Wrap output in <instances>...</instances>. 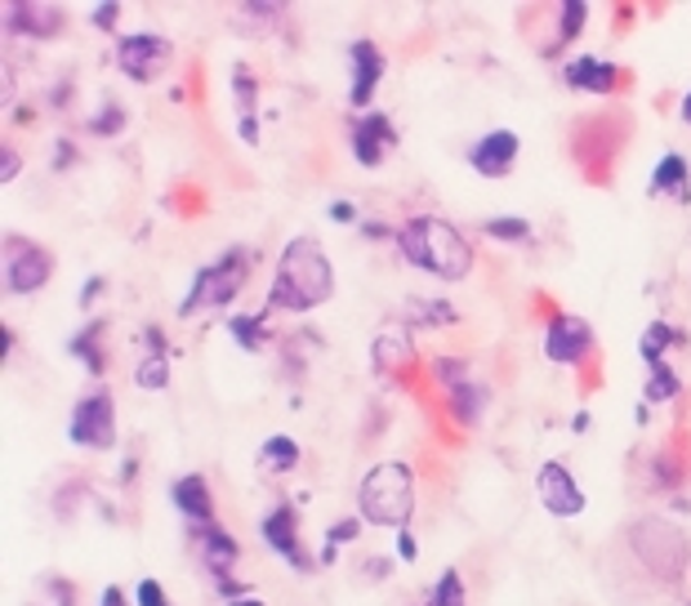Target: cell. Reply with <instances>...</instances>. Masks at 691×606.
I'll list each match as a JSON object with an SVG mask.
<instances>
[{
	"instance_id": "15",
	"label": "cell",
	"mask_w": 691,
	"mask_h": 606,
	"mask_svg": "<svg viewBox=\"0 0 691 606\" xmlns=\"http://www.w3.org/2000/svg\"><path fill=\"white\" fill-rule=\"evenodd\" d=\"M170 499H174V508L188 517V522H210V513H214V504H210V486H206V477L201 473H188V477H179L174 486H170Z\"/></svg>"
},
{
	"instance_id": "12",
	"label": "cell",
	"mask_w": 691,
	"mask_h": 606,
	"mask_svg": "<svg viewBox=\"0 0 691 606\" xmlns=\"http://www.w3.org/2000/svg\"><path fill=\"white\" fill-rule=\"evenodd\" d=\"M589 349H593V331H589V322H580V317H558V322L549 326V335H544V353H549V362H567V366H575Z\"/></svg>"
},
{
	"instance_id": "25",
	"label": "cell",
	"mask_w": 691,
	"mask_h": 606,
	"mask_svg": "<svg viewBox=\"0 0 691 606\" xmlns=\"http://www.w3.org/2000/svg\"><path fill=\"white\" fill-rule=\"evenodd\" d=\"M642 393H647V402H651V406H664V402H673V397H678V375L660 362V366H651V380H647V388H642Z\"/></svg>"
},
{
	"instance_id": "34",
	"label": "cell",
	"mask_w": 691,
	"mask_h": 606,
	"mask_svg": "<svg viewBox=\"0 0 691 606\" xmlns=\"http://www.w3.org/2000/svg\"><path fill=\"white\" fill-rule=\"evenodd\" d=\"M46 593L50 602H32V606H72V588L63 579H46Z\"/></svg>"
},
{
	"instance_id": "14",
	"label": "cell",
	"mask_w": 691,
	"mask_h": 606,
	"mask_svg": "<svg viewBox=\"0 0 691 606\" xmlns=\"http://www.w3.org/2000/svg\"><path fill=\"white\" fill-rule=\"evenodd\" d=\"M263 544L277 548L290 566L312 570V562L299 553V526H294V508H290V504H281V508H272V513L263 517Z\"/></svg>"
},
{
	"instance_id": "8",
	"label": "cell",
	"mask_w": 691,
	"mask_h": 606,
	"mask_svg": "<svg viewBox=\"0 0 691 606\" xmlns=\"http://www.w3.org/2000/svg\"><path fill=\"white\" fill-rule=\"evenodd\" d=\"M117 59H121V72L130 81H152L170 63V41L157 32H134V37H121Z\"/></svg>"
},
{
	"instance_id": "28",
	"label": "cell",
	"mask_w": 691,
	"mask_h": 606,
	"mask_svg": "<svg viewBox=\"0 0 691 606\" xmlns=\"http://www.w3.org/2000/svg\"><path fill=\"white\" fill-rule=\"evenodd\" d=\"M487 236H495V241H531V223L527 219H491Z\"/></svg>"
},
{
	"instance_id": "3",
	"label": "cell",
	"mask_w": 691,
	"mask_h": 606,
	"mask_svg": "<svg viewBox=\"0 0 691 606\" xmlns=\"http://www.w3.org/2000/svg\"><path fill=\"white\" fill-rule=\"evenodd\" d=\"M358 508L371 526H407L411 513H415V482H411V468L389 459V464H375L367 477H362V491H358Z\"/></svg>"
},
{
	"instance_id": "23",
	"label": "cell",
	"mask_w": 691,
	"mask_h": 606,
	"mask_svg": "<svg viewBox=\"0 0 691 606\" xmlns=\"http://www.w3.org/2000/svg\"><path fill=\"white\" fill-rule=\"evenodd\" d=\"M134 384H139L143 393L170 388V357H143V362L134 366Z\"/></svg>"
},
{
	"instance_id": "36",
	"label": "cell",
	"mask_w": 691,
	"mask_h": 606,
	"mask_svg": "<svg viewBox=\"0 0 691 606\" xmlns=\"http://www.w3.org/2000/svg\"><path fill=\"white\" fill-rule=\"evenodd\" d=\"M330 219H334V223H353V219H358V205H353V201H334V205H330Z\"/></svg>"
},
{
	"instance_id": "40",
	"label": "cell",
	"mask_w": 691,
	"mask_h": 606,
	"mask_svg": "<svg viewBox=\"0 0 691 606\" xmlns=\"http://www.w3.org/2000/svg\"><path fill=\"white\" fill-rule=\"evenodd\" d=\"M99 606H130V602H126V593H121L117 584H108V588H103V597H99Z\"/></svg>"
},
{
	"instance_id": "4",
	"label": "cell",
	"mask_w": 691,
	"mask_h": 606,
	"mask_svg": "<svg viewBox=\"0 0 691 606\" xmlns=\"http://www.w3.org/2000/svg\"><path fill=\"white\" fill-rule=\"evenodd\" d=\"M629 544H633L638 562H642L655 579L678 584V579L687 575V557H691V548H687V535H682L669 517H638L633 531H629Z\"/></svg>"
},
{
	"instance_id": "6",
	"label": "cell",
	"mask_w": 691,
	"mask_h": 606,
	"mask_svg": "<svg viewBox=\"0 0 691 606\" xmlns=\"http://www.w3.org/2000/svg\"><path fill=\"white\" fill-rule=\"evenodd\" d=\"M72 442L77 446H90V451H112L117 446V406H112V393H90L77 402L72 411V424H68Z\"/></svg>"
},
{
	"instance_id": "2",
	"label": "cell",
	"mask_w": 691,
	"mask_h": 606,
	"mask_svg": "<svg viewBox=\"0 0 691 606\" xmlns=\"http://www.w3.org/2000/svg\"><path fill=\"white\" fill-rule=\"evenodd\" d=\"M398 245H402L411 267H424V272H433L442 281H464L473 272L469 241L451 223H442V219H411L398 232Z\"/></svg>"
},
{
	"instance_id": "29",
	"label": "cell",
	"mask_w": 691,
	"mask_h": 606,
	"mask_svg": "<svg viewBox=\"0 0 691 606\" xmlns=\"http://www.w3.org/2000/svg\"><path fill=\"white\" fill-rule=\"evenodd\" d=\"M228 331H232V340H241L250 353H259L263 349V335H259V317H232L228 322Z\"/></svg>"
},
{
	"instance_id": "11",
	"label": "cell",
	"mask_w": 691,
	"mask_h": 606,
	"mask_svg": "<svg viewBox=\"0 0 691 606\" xmlns=\"http://www.w3.org/2000/svg\"><path fill=\"white\" fill-rule=\"evenodd\" d=\"M389 148H393V125H389L384 112H367L362 121H353V156H358V165L375 170L389 156Z\"/></svg>"
},
{
	"instance_id": "7",
	"label": "cell",
	"mask_w": 691,
	"mask_h": 606,
	"mask_svg": "<svg viewBox=\"0 0 691 606\" xmlns=\"http://www.w3.org/2000/svg\"><path fill=\"white\" fill-rule=\"evenodd\" d=\"M6 245H10L6 250V285L14 294H37L54 272L50 250H41L37 241H19V236H10Z\"/></svg>"
},
{
	"instance_id": "39",
	"label": "cell",
	"mask_w": 691,
	"mask_h": 606,
	"mask_svg": "<svg viewBox=\"0 0 691 606\" xmlns=\"http://www.w3.org/2000/svg\"><path fill=\"white\" fill-rule=\"evenodd\" d=\"M117 19H121V6H103V10H94V23H99V28H117Z\"/></svg>"
},
{
	"instance_id": "37",
	"label": "cell",
	"mask_w": 691,
	"mask_h": 606,
	"mask_svg": "<svg viewBox=\"0 0 691 606\" xmlns=\"http://www.w3.org/2000/svg\"><path fill=\"white\" fill-rule=\"evenodd\" d=\"M398 553H402V557H407V562H415V557H420V548H415V535H411V531H407V526H402V531H398Z\"/></svg>"
},
{
	"instance_id": "27",
	"label": "cell",
	"mask_w": 691,
	"mask_h": 606,
	"mask_svg": "<svg viewBox=\"0 0 691 606\" xmlns=\"http://www.w3.org/2000/svg\"><path fill=\"white\" fill-rule=\"evenodd\" d=\"M669 344H673V331H669V322H655V326L642 335V344H638V349H642L647 366H660V353H664Z\"/></svg>"
},
{
	"instance_id": "1",
	"label": "cell",
	"mask_w": 691,
	"mask_h": 606,
	"mask_svg": "<svg viewBox=\"0 0 691 606\" xmlns=\"http://www.w3.org/2000/svg\"><path fill=\"white\" fill-rule=\"evenodd\" d=\"M330 294H334V272H330V259L321 254V245L312 236L290 241L281 250L268 303L272 309H286V313H308L317 303H326Z\"/></svg>"
},
{
	"instance_id": "13",
	"label": "cell",
	"mask_w": 691,
	"mask_h": 606,
	"mask_svg": "<svg viewBox=\"0 0 691 606\" xmlns=\"http://www.w3.org/2000/svg\"><path fill=\"white\" fill-rule=\"evenodd\" d=\"M349 59H353V90H349V103H353V108H371L375 85L384 81V54H380L371 41H353Z\"/></svg>"
},
{
	"instance_id": "22",
	"label": "cell",
	"mask_w": 691,
	"mask_h": 606,
	"mask_svg": "<svg viewBox=\"0 0 691 606\" xmlns=\"http://www.w3.org/2000/svg\"><path fill=\"white\" fill-rule=\"evenodd\" d=\"M259 464H263L268 473H290V468L299 464V446H294L290 437H268L263 451H259Z\"/></svg>"
},
{
	"instance_id": "21",
	"label": "cell",
	"mask_w": 691,
	"mask_h": 606,
	"mask_svg": "<svg viewBox=\"0 0 691 606\" xmlns=\"http://www.w3.org/2000/svg\"><path fill=\"white\" fill-rule=\"evenodd\" d=\"M375 371H384V375H393V371H402L407 362H411V344H407V335H398V331H384L380 340H375Z\"/></svg>"
},
{
	"instance_id": "10",
	"label": "cell",
	"mask_w": 691,
	"mask_h": 606,
	"mask_svg": "<svg viewBox=\"0 0 691 606\" xmlns=\"http://www.w3.org/2000/svg\"><path fill=\"white\" fill-rule=\"evenodd\" d=\"M518 148H522V143H518L513 130H491L487 139L473 143L469 161H473L478 174H487V179H504V174L513 170V161H518Z\"/></svg>"
},
{
	"instance_id": "16",
	"label": "cell",
	"mask_w": 691,
	"mask_h": 606,
	"mask_svg": "<svg viewBox=\"0 0 691 606\" xmlns=\"http://www.w3.org/2000/svg\"><path fill=\"white\" fill-rule=\"evenodd\" d=\"M201 548H206V566H210L219 579H228V570H232V566H237V557H241L237 539H232L223 526L206 522V531H201Z\"/></svg>"
},
{
	"instance_id": "41",
	"label": "cell",
	"mask_w": 691,
	"mask_h": 606,
	"mask_svg": "<svg viewBox=\"0 0 691 606\" xmlns=\"http://www.w3.org/2000/svg\"><path fill=\"white\" fill-rule=\"evenodd\" d=\"M99 290H103V281H99V276H90V281H86V294H81V303H86V309L94 303V294H99Z\"/></svg>"
},
{
	"instance_id": "33",
	"label": "cell",
	"mask_w": 691,
	"mask_h": 606,
	"mask_svg": "<svg viewBox=\"0 0 691 606\" xmlns=\"http://www.w3.org/2000/svg\"><path fill=\"white\" fill-rule=\"evenodd\" d=\"M134 606H170V602H166V588H161L157 579H143V584L134 588Z\"/></svg>"
},
{
	"instance_id": "20",
	"label": "cell",
	"mask_w": 691,
	"mask_h": 606,
	"mask_svg": "<svg viewBox=\"0 0 691 606\" xmlns=\"http://www.w3.org/2000/svg\"><path fill=\"white\" fill-rule=\"evenodd\" d=\"M232 90H237V112H241V139L259 143V125H254V94H259V85H254V77L246 68H237Z\"/></svg>"
},
{
	"instance_id": "5",
	"label": "cell",
	"mask_w": 691,
	"mask_h": 606,
	"mask_svg": "<svg viewBox=\"0 0 691 606\" xmlns=\"http://www.w3.org/2000/svg\"><path fill=\"white\" fill-rule=\"evenodd\" d=\"M241 272H246L241 250H228L219 263L201 267V272H197V281H192V294L183 299L179 317H192L197 309H214V303H228V299L237 294V285H241Z\"/></svg>"
},
{
	"instance_id": "45",
	"label": "cell",
	"mask_w": 691,
	"mask_h": 606,
	"mask_svg": "<svg viewBox=\"0 0 691 606\" xmlns=\"http://www.w3.org/2000/svg\"><path fill=\"white\" fill-rule=\"evenodd\" d=\"M429 606H442V602H433V597H429Z\"/></svg>"
},
{
	"instance_id": "18",
	"label": "cell",
	"mask_w": 691,
	"mask_h": 606,
	"mask_svg": "<svg viewBox=\"0 0 691 606\" xmlns=\"http://www.w3.org/2000/svg\"><path fill=\"white\" fill-rule=\"evenodd\" d=\"M651 192H669L678 205H687L691 201V183H687V161L678 156V152H669L660 165H655V174H651Z\"/></svg>"
},
{
	"instance_id": "31",
	"label": "cell",
	"mask_w": 691,
	"mask_h": 606,
	"mask_svg": "<svg viewBox=\"0 0 691 606\" xmlns=\"http://www.w3.org/2000/svg\"><path fill=\"white\" fill-rule=\"evenodd\" d=\"M580 28H584V6H580V0H567V6H562V41H575L580 37Z\"/></svg>"
},
{
	"instance_id": "19",
	"label": "cell",
	"mask_w": 691,
	"mask_h": 606,
	"mask_svg": "<svg viewBox=\"0 0 691 606\" xmlns=\"http://www.w3.org/2000/svg\"><path fill=\"white\" fill-rule=\"evenodd\" d=\"M562 77H567V85L593 90V94H607V90L615 85V68H611V63H598V59H575Z\"/></svg>"
},
{
	"instance_id": "43",
	"label": "cell",
	"mask_w": 691,
	"mask_h": 606,
	"mask_svg": "<svg viewBox=\"0 0 691 606\" xmlns=\"http://www.w3.org/2000/svg\"><path fill=\"white\" fill-rule=\"evenodd\" d=\"M232 606H263L259 597H232Z\"/></svg>"
},
{
	"instance_id": "42",
	"label": "cell",
	"mask_w": 691,
	"mask_h": 606,
	"mask_svg": "<svg viewBox=\"0 0 691 606\" xmlns=\"http://www.w3.org/2000/svg\"><path fill=\"white\" fill-rule=\"evenodd\" d=\"M367 570H371V579H380V575H389V562H367Z\"/></svg>"
},
{
	"instance_id": "44",
	"label": "cell",
	"mask_w": 691,
	"mask_h": 606,
	"mask_svg": "<svg viewBox=\"0 0 691 606\" xmlns=\"http://www.w3.org/2000/svg\"><path fill=\"white\" fill-rule=\"evenodd\" d=\"M682 121L691 125V94H687V103H682Z\"/></svg>"
},
{
	"instance_id": "30",
	"label": "cell",
	"mask_w": 691,
	"mask_h": 606,
	"mask_svg": "<svg viewBox=\"0 0 691 606\" xmlns=\"http://www.w3.org/2000/svg\"><path fill=\"white\" fill-rule=\"evenodd\" d=\"M433 602H442V606H464V579H460L455 570H447V575L438 579V588H433Z\"/></svg>"
},
{
	"instance_id": "24",
	"label": "cell",
	"mask_w": 691,
	"mask_h": 606,
	"mask_svg": "<svg viewBox=\"0 0 691 606\" xmlns=\"http://www.w3.org/2000/svg\"><path fill=\"white\" fill-rule=\"evenodd\" d=\"M451 406H455V415H460L464 424H478V415H482V406H487V388H478V384H455V388H451Z\"/></svg>"
},
{
	"instance_id": "35",
	"label": "cell",
	"mask_w": 691,
	"mask_h": 606,
	"mask_svg": "<svg viewBox=\"0 0 691 606\" xmlns=\"http://www.w3.org/2000/svg\"><path fill=\"white\" fill-rule=\"evenodd\" d=\"M121 121H126V117H121V108H108L103 117H94V130H99V134H117V130H121Z\"/></svg>"
},
{
	"instance_id": "32",
	"label": "cell",
	"mask_w": 691,
	"mask_h": 606,
	"mask_svg": "<svg viewBox=\"0 0 691 606\" xmlns=\"http://www.w3.org/2000/svg\"><path fill=\"white\" fill-rule=\"evenodd\" d=\"M72 353H81V362H86V371L90 375H103V353L81 335V340H72Z\"/></svg>"
},
{
	"instance_id": "9",
	"label": "cell",
	"mask_w": 691,
	"mask_h": 606,
	"mask_svg": "<svg viewBox=\"0 0 691 606\" xmlns=\"http://www.w3.org/2000/svg\"><path fill=\"white\" fill-rule=\"evenodd\" d=\"M535 491H540V499H544V508L553 517H580L584 513V491L575 486V477L562 464H544Z\"/></svg>"
},
{
	"instance_id": "17",
	"label": "cell",
	"mask_w": 691,
	"mask_h": 606,
	"mask_svg": "<svg viewBox=\"0 0 691 606\" xmlns=\"http://www.w3.org/2000/svg\"><path fill=\"white\" fill-rule=\"evenodd\" d=\"M10 28H23L28 37H54L63 28V14L54 6H41V0H28V6L10 10Z\"/></svg>"
},
{
	"instance_id": "38",
	"label": "cell",
	"mask_w": 691,
	"mask_h": 606,
	"mask_svg": "<svg viewBox=\"0 0 691 606\" xmlns=\"http://www.w3.org/2000/svg\"><path fill=\"white\" fill-rule=\"evenodd\" d=\"M0 174H6V183L19 179V152L14 148H6V156H0Z\"/></svg>"
},
{
	"instance_id": "26",
	"label": "cell",
	"mask_w": 691,
	"mask_h": 606,
	"mask_svg": "<svg viewBox=\"0 0 691 606\" xmlns=\"http://www.w3.org/2000/svg\"><path fill=\"white\" fill-rule=\"evenodd\" d=\"M362 522H367V517H343V522H334V526H330V535H326L330 544H326L321 562H334V548H339V544H353V539L362 535Z\"/></svg>"
}]
</instances>
